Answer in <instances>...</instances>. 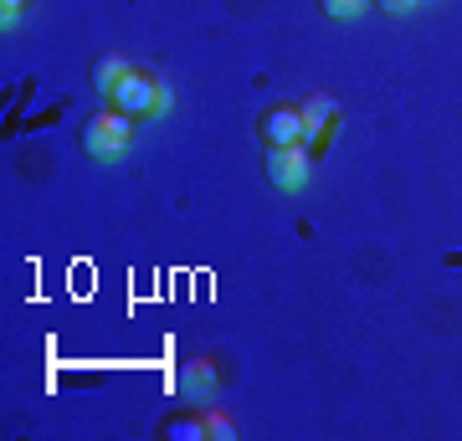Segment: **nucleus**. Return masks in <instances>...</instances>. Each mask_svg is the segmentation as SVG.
I'll use <instances>...</instances> for the list:
<instances>
[{"label":"nucleus","instance_id":"nucleus-1","mask_svg":"<svg viewBox=\"0 0 462 441\" xmlns=\"http://www.w3.org/2000/svg\"><path fill=\"white\" fill-rule=\"evenodd\" d=\"M114 98L118 114L129 118H144V114H165L170 108V87L160 78H149V72H139V67H129L124 78H118V87L108 93Z\"/></svg>","mask_w":462,"mask_h":441},{"label":"nucleus","instance_id":"nucleus-2","mask_svg":"<svg viewBox=\"0 0 462 441\" xmlns=\"http://www.w3.org/2000/svg\"><path fill=\"white\" fill-rule=\"evenodd\" d=\"M129 133H134V118L114 108V114H98L83 129V149L93 154V160H118V154H124V144H129Z\"/></svg>","mask_w":462,"mask_h":441},{"label":"nucleus","instance_id":"nucleus-3","mask_svg":"<svg viewBox=\"0 0 462 441\" xmlns=\"http://www.w3.org/2000/svg\"><path fill=\"white\" fill-rule=\"evenodd\" d=\"M267 180L278 185V190H288V196H298V190L309 185V149L303 144H273L267 149Z\"/></svg>","mask_w":462,"mask_h":441},{"label":"nucleus","instance_id":"nucleus-4","mask_svg":"<svg viewBox=\"0 0 462 441\" xmlns=\"http://www.w3.org/2000/svg\"><path fill=\"white\" fill-rule=\"evenodd\" d=\"M298 114H303V144H309V149H324V144H329L334 124H339V103H334L329 93H314V98L303 103Z\"/></svg>","mask_w":462,"mask_h":441},{"label":"nucleus","instance_id":"nucleus-5","mask_svg":"<svg viewBox=\"0 0 462 441\" xmlns=\"http://www.w3.org/2000/svg\"><path fill=\"white\" fill-rule=\"evenodd\" d=\"M263 133H267V144H303V114L298 108H267Z\"/></svg>","mask_w":462,"mask_h":441},{"label":"nucleus","instance_id":"nucleus-6","mask_svg":"<svg viewBox=\"0 0 462 441\" xmlns=\"http://www.w3.org/2000/svg\"><path fill=\"white\" fill-rule=\"evenodd\" d=\"M180 395L185 400H211L216 395V364L211 360H190L180 370Z\"/></svg>","mask_w":462,"mask_h":441},{"label":"nucleus","instance_id":"nucleus-7","mask_svg":"<svg viewBox=\"0 0 462 441\" xmlns=\"http://www.w3.org/2000/svg\"><path fill=\"white\" fill-rule=\"evenodd\" d=\"M124 72H129V62H124L118 51H108V57H98V67H93V87H98V93H114Z\"/></svg>","mask_w":462,"mask_h":441},{"label":"nucleus","instance_id":"nucleus-8","mask_svg":"<svg viewBox=\"0 0 462 441\" xmlns=\"http://www.w3.org/2000/svg\"><path fill=\"white\" fill-rule=\"evenodd\" d=\"M375 0H324V16L329 21H355V16H365Z\"/></svg>","mask_w":462,"mask_h":441},{"label":"nucleus","instance_id":"nucleus-9","mask_svg":"<svg viewBox=\"0 0 462 441\" xmlns=\"http://www.w3.org/2000/svg\"><path fill=\"white\" fill-rule=\"evenodd\" d=\"M200 421H206V436H216V441H231V436H236V426H231L221 410H206Z\"/></svg>","mask_w":462,"mask_h":441},{"label":"nucleus","instance_id":"nucleus-10","mask_svg":"<svg viewBox=\"0 0 462 441\" xmlns=\"http://www.w3.org/2000/svg\"><path fill=\"white\" fill-rule=\"evenodd\" d=\"M26 5H32V0H0V21H5V26H16Z\"/></svg>","mask_w":462,"mask_h":441},{"label":"nucleus","instance_id":"nucleus-11","mask_svg":"<svg viewBox=\"0 0 462 441\" xmlns=\"http://www.w3.org/2000/svg\"><path fill=\"white\" fill-rule=\"evenodd\" d=\"M170 436H180V441H190V436H206V421H175V426H170Z\"/></svg>","mask_w":462,"mask_h":441},{"label":"nucleus","instance_id":"nucleus-12","mask_svg":"<svg viewBox=\"0 0 462 441\" xmlns=\"http://www.w3.org/2000/svg\"><path fill=\"white\" fill-rule=\"evenodd\" d=\"M375 5H380V11H411L416 0H375Z\"/></svg>","mask_w":462,"mask_h":441}]
</instances>
